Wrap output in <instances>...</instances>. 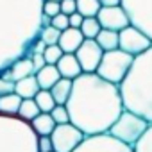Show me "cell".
<instances>
[{
	"instance_id": "8992f818",
	"label": "cell",
	"mask_w": 152,
	"mask_h": 152,
	"mask_svg": "<svg viewBox=\"0 0 152 152\" xmlns=\"http://www.w3.org/2000/svg\"><path fill=\"white\" fill-rule=\"evenodd\" d=\"M132 61H134V57L125 54V52H122L120 48L111 50V52H104V56L100 59V64H99L95 73L100 79L118 86L125 79V75H127Z\"/></svg>"
},
{
	"instance_id": "277c9868",
	"label": "cell",
	"mask_w": 152,
	"mask_h": 152,
	"mask_svg": "<svg viewBox=\"0 0 152 152\" xmlns=\"http://www.w3.org/2000/svg\"><path fill=\"white\" fill-rule=\"evenodd\" d=\"M0 152H38V136L31 124L0 115Z\"/></svg>"
},
{
	"instance_id": "d4e9b609",
	"label": "cell",
	"mask_w": 152,
	"mask_h": 152,
	"mask_svg": "<svg viewBox=\"0 0 152 152\" xmlns=\"http://www.w3.org/2000/svg\"><path fill=\"white\" fill-rule=\"evenodd\" d=\"M79 31L84 36V39H95L99 36V32L102 31V27H100L97 18H84V22H83Z\"/></svg>"
},
{
	"instance_id": "ffe728a7",
	"label": "cell",
	"mask_w": 152,
	"mask_h": 152,
	"mask_svg": "<svg viewBox=\"0 0 152 152\" xmlns=\"http://www.w3.org/2000/svg\"><path fill=\"white\" fill-rule=\"evenodd\" d=\"M22 99L16 93H9L0 97V115L4 116H18V109H20Z\"/></svg>"
},
{
	"instance_id": "e575fe53",
	"label": "cell",
	"mask_w": 152,
	"mask_h": 152,
	"mask_svg": "<svg viewBox=\"0 0 152 152\" xmlns=\"http://www.w3.org/2000/svg\"><path fill=\"white\" fill-rule=\"evenodd\" d=\"M83 22H84V18H83L79 13H73V15H70V16H68V23H70V27H72V29H81Z\"/></svg>"
},
{
	"instance_id": "9a60e30c",
	"label": "cell",
	"mask_w": 152,
	"mask_h": 152,
	"mask_svg": "<svg viewBox=\"0 0 152 152\" xmlns=\"http://www.w3.org/2000/svg\"><path fill=\"white\" fill-rule=\"evenodd\" d=\"M34 77H36L38 84H39V90H48V91H50V88L61 79V75H59V72H57V66H54V64H45L41 70H38V72L34 73Z\"/></svg>"
},
{
	"instance_id": "44dd1931",
	"label": "cell",
	"mask_w": 152,
	"mask_h": 152,
	"mask_svg": "<svg viewBox=\"0 0 152 152\" xmlns=\"http://www.w3.org/2000/svg\"><path fill=\"white\" fill-rule=\"evenodd\" d=\"M95 41H97V45L102 48V52L116 50V48H118V32L102 29V31L99 32V36L95 38Z\"/></svg>"
},
{
	"instance_id": "d6a6232c",
	"label": "cell",
	"mask_w": 152,
	"mask_h": 152,
	"mask_svg": "<svg viewBox=\"0 0 152 152\" xmlns=\"http://www.w3.org/2000/svg\"><path fill=\"white\" fill-rule=\"evenodd\" d=\"M9 93H15V83L9 79L0 77V97L9 95Z\"/></svg>"
},
{
	"instance_id": "7c38bea8",
	"label": "cell",
	"mask_w": 152,
	"mask_h": 152,
	"mask_svg": "<svg viewBox=\"0 0 152 152\" xmlns=\"http://www.w3.org/2000/svg\"><path fill=\"white\" fill-rule=\"evenodd\" d=\"M97 20H99V23H100L102 29H106V31H115V32H120V31H124L125 27L131 25L129 16H127V13L124 11L122 6L100 7V11H99V15H97Z\"/></svg>"
},
{
	"instance_id": "52a82bcc",
	"label": "cell",
	"mask_w": 152,
	"mask_h": 152,
	"mask_svg": "<svg viewBox=\"0 0 152 152\" xmlns=\"http://www.w3.org/2000/svg\"><path fill=\"white\" fill-rule=\"evenodd\" d=\"M120 6L127 13L131 25L152 41V0H122Z\"/></svg>"
},
{
	"instance_id": "cb8c5ba5",
	"label": "cell",
	"mask_w": 152,
	"mask_h": 152,
	"mask_svg": "<svg viewBox=\"0 0 152 152\" xmlns=\"http://www.w3.org/2000/svg\"><path fill=\"white\" fill-rule=\"evenodd\" d=\"M34 102H36L38 109H39L41 113H50V111L56 107V100H54V97L50 95L48 90H39L38 95L34 97Z\"/></svg>"
},
{
	"instance_id": "f1b7e54d",
	"label": "cell",
	"mask_w": 152,
	"mask_h": 152,
	"mask_svg": "<svg viewBox=\"0 0 152 152\" xmlns=\"http://www.w3.org/2000/svg\"><path fill=\"white\" fill-rule=\"evenodd\" d=\"M50 116H52V120L56 122V125L70 124V115H68L66 106H56V107L50 111Z\"/></svg>"
},
{
	"instance_id": "74e56055",
	"label": "cell",
	"mask_w": 152,
	"mask_h": 152,
	"mask_svg": "<svg viewBox=\"0 0 152 152\" xmlns=\"http://www.w3.org/2000/svg\"><path fill=\"white\" fill-rule=\"evenodd\" d=\"M48 2H59L61 4V0H48Z\"/></svg>"
},
{
	"instance_id": "2e32d148",
	"label": "cell",
	"mask_w": 152,
	"mask_h": 152,
	"mask_svg": "<svg viewBox=\"0 0 152 152\" xmlns=\"http://www.w3.org/2000/svg\"><path fill=\"white\" fill-rule=\"evenodd\" d=\"M9 73H11V79L13 83H18L25 77H31V75L36 73L34 70V64H32V59L31 57H22L18 61H15L9 68Z\"/></svg>"
},
{
	"instance_id": "30bf717a",
	"label": "cell",
	"mask_w": 152,
	"mask_h": 152,
	"mask_svg": "<svg viewBox=\"0 0 152 152\" xmlns=\"http://www.w3.org/2000/svg\"><path fill=\"white\" fill-rule=\"evenodd\" d=\"M73 152H132V147L120 143L109 134H99L86 138L81 147Z\"/></svg>"
},
{
	"instance_id": "d590c367",
	"label": "cell",
	"mask_w": 152,
	"mask_h": 152,
	"mask_svg": "<svg viewBox=\"0 0 152 152\" xmlns=\"http://www.w3.org/2000/svg\"><path fill=\"white\" fill-rule=\"evenodd\" d=\"M31 59H32V64H34V70L38 72V70H41L47 63H45V59H43V54H32L31 56Z\"/></svg>"
},
{
	"instance_id": "484cf974",
	"label": "cell",
	"mask_w": 152,
	"mask_h": 152,
	"mask_svg": "<svg viewBox=\"0 0 152 152\" xmlns=\"http://www.w3.org/2000/svg\"><path fill=\"white\" fill-rule=\"evenodd\" d=\"M59 36H61V32H59L57 29H54L52 25L41 27V31H39V39H41V41H43L47 47L57 45V41H59Z\"/></svg>"
},
{
	"instance_id": "e0dca14e",
	"label": "cell",
	"mask_w": 152,
	"mask_h": 152,
	"mask_svg": "<svg viewBox=\"0 0 152 152\" xmlns=\"http://www.w3.org/2000/svg\"><path fill=\"white\" fill-rule=\"evenodd\" d=\"M39 91V84L36 81L34 75L31 77H25L18 83H15V93L22 99V100H27V99H34Z\"/></svg>"
},
{
	"instance_id": "9c48e42d",
	"label": "cell",
	"mask_w": 152,
	"mask_h": 152,
	"mask_svg": "<svg viewBox=\"0 0 152 152\" xmlns=\"http://www.w3.org/2000/svg\"><path fill=\"white\" fill-rule=\"evenodd\" d=\"M152 47V41L136 27L129 25L124 31L118 32V48L132 57L143 54L145 50H148Z\"/></svg>"
},
{
	"instance_id": "83f0119b",
	"label": "cell",
	"mask_w": 152,
	"mask_h": 152,
	"mask_svg": "<svg viewBox=\"0 0 152 152\" xmlns=\"http://www.w3.org/2000/svg\"><path fill=\"white\" fill-rule=\"evenodd\" d=\"M63 57V50L59 48V45H52V47H47L45 52H43V59L47 64H57V61Z\"/></svg>"
},
{
	"instance_id": "f546056e",
	"label": "cell",
	"mask_w": 152,
	"mask_h": 152,
	"mask_svg": "<svg viewBox=\"0 0 152 152\" xmlns=\"http://www.w3.org/2000/svg\"><path fill=\"white\" fill-rule=\"evenodd\" d=\"M61 13V6H59V2H48V0H45L43 2V16H47V18H54V16H57Z\"/></svg>"
},
{
	"instance_id": "8d00e7d4",
	"label": "cell",
	"mask_w": 152,
	"mask_h": 152,
	"mask_svg": "<svg viewBox=\"0 0 152 152\" xmlns=\"http://www.w3.org/2000/svg\"><path fill=\"white\" fill-rule=\"evenodd\" d=\"M102 7H113V6H120L122 0H99Z\"/></svg>"
},
{
	"instance_id": "4316f807",
	"label": "cell",
	"mask_w": 152,
	"mask_h": 152,
	"mask_svg": "<svg viewBox=\"0 0 152 152\" xmlns=\"http://www.w3.org/2000/svg\"><path fill=\"white\" fill-rule=\"evenodd\" d=\"M132 152H152V124L148 125L147 132L140 138V141L132 147Z\"/></svg>"
},
{
	"instance_id": "836d02e7",
	"label": "cell",
	"mask_w": 152,
	"mask_h": 152,
	"mask_svg": "<svg viewBox=\"0 0 152 152\" xmlns=\"http://www.w3.org/2000/svg\"><path fill=\"white\" fill-rule=\"evenodd\" d=\"M38 152H54L50 136H41V138H38Z\"/></svg>"
},
{
	"instance_id": "5b68a950",
	"label": "cell",
	"mask_w": 152,
	"mask_h": 152,
	"mask_svg": "<svg viewBox=\"0 0 152 152\" xmlns=\"http://www.w3.org/2000/svg\"><path fill=\"white\" fill-rule=\"evenodd\" d=\"M148 122H145L141 116L131 113V111H122V115L118 116V120L113 124V127L109 129V136H113L115 140H118L120 143L127 145V147H134L140 138L147 132L148 129Z\"/></svg>"
},
{
	"instance_id": "8fae6325",
	"label": "cell",
	"mask_w": 152,
	"mask_h": 152,
	"mask_svg": "<svg viewBox=\"0 0 152 152\" xmlns=\"http://www.w3.org/2000/svg\"><path fill=\"white\" fill-rule=\"evenodd\" d=\"M102 56H104V52L97 45L95 39H84L83 45L75 52V57H77V61L83 68V73H95L100 64Z\"/></svg>"
},
{
	"instance_id": "d6986e66",
	"label": "cell",
	"mask_w": 152,
	"mask_h": 152,
	"mask_svg": "<svg viewBox=\"0 0 152 152\" xmlns=\"http://www.w3.org/2000/svg\"><path fill=\"white\" fill-rule=\"evenodd\" d=\"M72 84L73 81H68V79H59L52 88H50V95L54 97L56 100V106H64L72 95Z\"/></svg>"
},
{
	"instance_id": "603a6c76",
	"label": "cell",
	"mask_w": 152,
	"mask_h": 152,
	"mask_svg": "<svg viewBox=\"0 0 152 152\" xmlns=\"http://www.w3.org/2000/svg\"><path fill=\"white\" fill-rule=\"evenodd\" d=\"M39 113H41V111L38 109V106H36L34 99H27V100H22V104H20L18 118H20V120H23V122H27V124H31V122L39 115Z\"/></svg>"
},
{
	"instance_id": "4fadbf2b",
	"label": "cell",
	"mask_w": 152,
	"mask_h": 152,
	"mask_svg": "<svg viewBox=\"0 0 152 152\" xmlns=\"http://www.w3.org/2000/svg\"><path fill=\"white\" fill-rule=\"evenodd\" d=\"M57 72L61 75V79H68V81H75L83 73V68L75 57V54H63V57L57 61Z\"/></svg>"
},
{
	"instance_id": "3957f363",
	"label": "cell",
	"mask_w": 152,
	"mask_h": 152,
	"mask_svg": "<svg viewBox=\"0 0 152 152\" xmlns=\"http://www.w3.org/2000/svg\"><path fill=\"white\" fill-rule=\"evenodd\" d=\"M118 90L124 109L152 124V47L134 57Z\"/></svg>"
},
{
	"instance_id": "7402d4cb",
	"label": "cell",
	"mask_w": 152,
	"mask_h": 152,
	"mask_svg": "<svg viewBox=\"0 0 152 152\" xmlns=\"http://www.w3.org/2000/svg\"><path fill=\"white\" fill-rule=\"evenodd\" d=\"M75 4H77V13L83 18H97L102 7L99 0H75Z\"/></svg>"
},
{
	"instance_id": "ba28073f",
	"label": "cell",
	"mask_w": 152,
	"mask_h": 152,
	"mask_svg": "<svg viewBox=\"0 0 152 152\" xmlns=\"http://www.w3.org/2000/svg\"><path fill=\"white\" fill-rule=\"evenodd\" d=\"M84 140H86V136L72 124L56 125V129L50 134L54 152H73L81 147V143Z\"/></svg>"
},
{
	"instance_id": "6da1fadb",
	"label": "cell",
	"mask_w": 152,
	"mask_h": 152,
	"mask_svg": "<svg viewBox=\"0 0 152 152\" xmlns=\"http://www.w3.org/2000/svg\"><path fill=\"white\" fill-rule=\"evenodd\" d=\"M70 124L86 138L107 134L124 111L120 90L97 73H81L72 84V95L64 104Z\"/></svg>"
},
{
	"instance_id": "5bb4252c",
	"label": "cell",
	"mask_w": 152,
	"mask_h": 152,
	"mask_svg": "<svg viewBox=\"0 0 152 152\" xmlns=\"http://www.w3.org/2000/svg\"><path fill=\"white\" fill-rule=\"evenodd\" d=\"M83 41H84V36L81 34L79 29L68 27L66 31L61 32L57 45H59V48L63 50V54H75V52H77V48L83 45Z\"/></svg>"
},
{
	"instance_id": "7a4b0ae2",
	"label": "cell",
	"mask_w": 152,
	"mask_h": 152,
	"mask_svg": "<svg viewBox=\"0 0 152 152\" xmlns=\"http://www.w3.org/2000/svg\"><path fill=\"white\" fill-rule=\"evenodd\" d=\"M45 0H0V75L39 39Z\"/></svg>"
},
{
	"instance_id": "1f68e13d",
	"label": "cell",
	"mask_w": 152,
	"mask_h": 152,
	"mask_svg": "<svg viewBox=\"0 0 152 152\" xmlns=\"http://www.w3.org/2000/svg\"><path fill=\"white\" fill-rule=\"evenodd\" d=\"M61 13L70 16L73 13H77V4H75V0H61Z\"/></svg>"
},
{
	"instance_id": "ac0fdd59",
	"label": "cell",
	"mask_w": 152,
	"mask_h": 152,
	"mask_svg": "<svg viewBox=\"0 0 152 152\" xmlns=\"http://www.w3.org/2000/svg\"><path fill=\"white\" fill-rule=\"evenodd\" d=\"M31 127H32V131L36 132L38 138H41V136H50L52 131L56 129V122L52 120L50 113H39V115L31 122Z\"/></svg>"
},
{
	"instance_id": "4dcf8cb0",
	"label": "cell",
	"mask_w": 152,
	"mask_h": 152,
	"mask_svg": "<svg viewBox=\"0 0 152 152\" xmlns=\"http://www.w3.org/2000/svg\"><path fill=\"white\" fill-rule=\"evenodd\" d=\"M50 25H52L54 29H57L59 32H63V31H66V29L70 27V23H68V16L63 15V13H59L57 16H54V18L50 20Z\"/></svg>"
}]
</instances>
